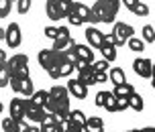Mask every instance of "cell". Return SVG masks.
Wrapping results in <instances>:
<instances>
[{"label": "cell", "mask_w": 155, "mask_h": 132, "mask_svg": "<svg viewBox=\"0 0 155 132\" xmlns=\"http://www.w3.org/2000/svg\"><path fill=\"white\" fill-rule=\"evenodd\" d=\"M129 108L135 110V112H143V108H145V102H143V98L137 92H133L129 96Z\"/></svg>", "instance_id": "cell-25"}, {"label": "cell", "mask_w": 155, "mask_h": 132, "mask_svg": "<svg viewBox=\"0 0 155 132\" xmlns=\"http://www.w3.org/2000/svg\"><path fill=\"white\" fill-rule=\"evenodd\" d=\"M133 69H135V73L139 77L151 79V75H153V61L147 59V57H139V59L133 61Z\"/></svg>", "instance_id": "cell-9"}, {"label": "cell", "mask_w": 155, "mask_h": 132, "mask_svg": "<svg viewBox=\"0 0 155 132\" xmlns=\"http://www.w3.org/2000/svg\"><path fill=\"white\" fill-rule=\"evenodd\" d=\"M102 39H104V33H100L96 27L90 24V27L86 29V41H88V47H90V49H100Z\"/></svg>", "instance_id": "cell-11"}, {"label": "cell", "mask_w": 155, "mask_h": 132, "mask_svg": "<svg viewBox=\"0 0 155 132\" xmlns=\"http://www.w3.org/2000/svg\"><path fill=\"white\" fill-rule=\"evenodd\" d=\"M102 108L106 110V112H116V98L112 93H108V98L104 100V106H102Z\"/></svg>", "instance_id": "cell-34"}, {"label": "cell", "mask_w": 155, "mask_h": 132, "mask_svg": "<svg viewBox=\"0 0 155 132\" xmlns=\"http://www.w3.org/2000/svg\"><path fill=\"white\" fill-rule=\"evenodd\" d=\"M59 2V12H61V18H68L71 6H74V0H57Z\"/></svg>", "instance_id": "cell-31"}, {"label": "cell", "mask_w": 155, "mask_h": 132, "mask_svg": "<svg viewBox=\"0 0 155 132\" xmlns=\"http://www.w3.org/2000/svg\"><path fill=\"white\" fill-rule=\"evenodd\" d=\"M102 55H104V61H114L116 59V47L112 43V37L110 35H104V39H102V47L98 49Z\"/></svg>", "instance_id": "cell-12"}, {"label": "cell", "mask_w": 155, "mask_h": 132, "mask_svg": "<svg viewBox=\"0 0 155 132\" xmlns=\"http://www.w3.org/2000/svg\"><path fill=\"white\" fill-rule=\"evenodd\" d=\"M4 39V29H2V27H0V41Z\"/></svg>", "instance_id": "cell-45"}, {"label": "cell", "mask_w": 155, "mask_h": 132, "mask_svg": "<svg viewBox=\"0 0 155 132\" xmlns=\"http://www.w3.org/2000/svg\"><path fill=\"white\" fill-rule=\"evenodd\" d=\"M65 90H68L70 96H74V98H78V100H84L86 96H88V87H86L84 83H80L78 79H70L68 86H65Z\"/></svg>", "instance_id": "cell-13"}, {"label": "cell", "mask_w": 155, "mask_h": 132, "mask_svg": "<svg viewBox=\"0 0 155 132\" xmlns=\"http://www.w3.org/2000/svg\"><path fill=\"white\" fill-rule=\"evenodd\" d=\"M71 45H76V41L71 39V37H57L53 41V51H65V49H70Z\"/></svg>", "instance_id": "cell-24"}, {"label": "cell", "mask_w": 155, "mask_h": 132, "mask_svg": "<svg viewBox=\"0 0 155 132\" xmlns=\"http://www.w3.org/2000/svg\"><path fill=\"white\" fill-rule=\"evenodd\" d=\"M129 108V98H116V112H124Z\"/></svg>", "instance_id": "cell-38"}, {"label": "cell", "mask_w": 155, "mask_h": 132, "mask_svg": "<svg viewBox=\"0 0 155 132\" xmlns=\"http://www.w3.org/2000/svg\"><path fill=\"white\" fill-rule=\"evenodd\" d=\"M8 86L12 87V92L23 93V96H29V98H31L33 92H35L31 75H10V79H8Z\"/></svg>", "instance_id": "cell-5"}, {"label": "cell", "mask_w": 155, "mask_h": 132, "mask_svg": "<svg viewBox=\"0 0 155 132\" xmlns=\"http://www.w3.org/2000/svg\"><path fill=\"white\" fill-rule=\"evenodd\" d=\"M39 132H61V124L55 120L53 114H47L45 120L41 122V128H39Z\"/></svg>", "instance_id": "cell-17"}, {"label": "cell", "mask_w": 155, "mask_h": 132, "mask_svg": "<svg viewBox=\"0 0 155 132\" xmlns=\"http://www.w3.org/2000/svg\"><path fill=\"white\" fill-rule=\"evenodd\" d=\"M108 81V73H96L94 71V83H104Z\"/></svg>", "instance_id": "cell-40"}, {"label": "cell", "mask_w": 155, "mask_h": 132, "mask_svg": "<svg viewBox=\"0 0 155 132\" xmlns=\"http://www.w3.org/2000/svg\"><path fill=\"white\" fill-rule=\"evenodd\" d=\"M4 41H6V45L10 49H16V47L21 45V41H23V35H21V27L16 23H10L4 29Z\"/></svg>", "instance_id": "cell-8"}, {"label": "cell", "mask_w": 155, "mask_h": 132, "mask_svg": "<svg viewBox=\"0 0 155 132\" xmlns=\"http://www.w3.org/2000/svg\"><path fill=\"white\" fill-rule=\"evenodd\" d=\"M47 112L43 108H37V106H33L29 100H25V118H29L31 122H37V124H41L43 120H45Z\"/></svg>", "instance_id": "cell-10"}, {"label": "cell", "mask_w": 155, "mask_h": 132, "mask_svg": "<svg viewBox=\"0 0 155 132\" xmlns=\"http://www.w3.org/2000/svg\"><path fill=\"white\" fill-rule=\"evenodd\" d=\"M8 79H10V69H8L6 61H2L0 63V87H6Z\"/></svg>", "instance_id": "cell-27"}, {"label": "cell", "mask_w": 155, "mask_h": 132, "mask_svg": "<svg viewBox=\"0 0 155 132\" xmlns=\"http://www.w3.org/2000/svg\"><path fill=\"white\" fill-rule=\"evenodd\" d=\"M127 45H129L131 51H137V53H139V51H145V43L141 39H137V37H131V39L127 41Z\"/></svg>", "instance_id": "cell-30"}, {"label": "cell", "mask_w": 155, "mask_h": 132, "mask_svg": "<svg viewBox=\"0 0 155 132\" xmlns=\"http://www.w3.org/2000/svg\"><path fill=\"white\" fill-rule=\"evenodd\" d=\"M82 128H84V132H104V122L98 116H90V118H86Z\"/></svg>", "instance_id": "cell-18"}, {"label": "cell", "mask_w": 155, "mask_h": 132, "mask_svg": "<svg viewBox=\"0 0 155 132\" xmlns=\"http://www.w3.org/2000/svg\"><path fill=\"white\" fill-rule=\"evenodd\" d=\"M137 2H139V0H120V4H124V6L129 8V10H131V8L135 6V4H137Z\"/></svg>", "instance_id": "cell-41"}, {"label": "cell", "mask_w": 155, "mask_h": 132, "mask_svg": "<svg viewBox=\"0 0 155 132\" xmlns=\"http://www.w3.org/2000/svg\"><path fill=\"white\" fill-rule=\"evenodd\" d=\"M139 132H155V128L153 126H147V128H143V130H139Z\"/></svg>", "instance_id": "cell-44"}, {"label": "cell", "mask_w": 155, "mask_h": 132, "mask_svg": "<svg viewBox=\"0 0 155 132\" xmlns=\"http://www.w3.org/2000/svg\"><path fill=\"white\" fill-rule=\"evenodd\" d=\"M10 2H12V0H10Z\"/></svg>", "instance_id": "cell-48"}, {"label": "cell", "mask_w": 155, "mask_h": 132, "mask_svg": "<svg viewBox=\"0 0 155 132\" xmlns=\"http://www.w3.org/2000/svg\"><path fill=\"white\" fill-rule=\"evenodd\" d=\"M23 132H39V128H35V126H27Z\"/></svg>", "instance_id": "cell-42"}, {"label": "cell", "mask_w": 155, "mask_h": 132, "mask_svg": "<svg viewBox=\"0 0 155 132\" xmlns=\"http://www.w3.org/2000/svg\"><path fill=\"white\" fill-rule=\"evenodd\" d=\"M108 93L110 92H98V93H96V98H94V106L102 108V106H104V100L108 98Z\"/></svg>", "instance_id": "cell-37"}, {"label": "cell", "mask_w": 155, "mask_h": 132, "mask_svg": "<svg viewBox=\"0 0 155 132\" xmlns=\"http://www.w3.org/2000/svg\"><path fill=\"white\" fill-rule=\"evenodd\" d=\"M16 10L18 14H27L31 10V0H16Z\"/></svg>", "instance_id": "cell-35"}, {"label": "cell", "mask_w": 155, "mask_h": 132, "mask_svg": "<svg viewBox=\"0 0 155 132\" xmlns=\"http://www.w3.org/2000/svg\"><path fill=\"white\" fill-rule=\"evenodd\" d=\"M68 20H70V24H76V27H80V24H84V23H92L90 6H86L82 2H74L70 14H68Z\"/></svg>", "instance_id": "cell-3"}, {"label": "cell", "mask_w": 155, "mask_h": 132, "mask_svg": "<svg viewBox=\"0 0 155 132\" xmlns=\"http://www.w3.org/2000/svg\"><path fill=\"white\" fill-rule=\"evenodd\" d=\"M49 100V93L45 90H39V92H33V96L29 98L33 106H37V108H45V102Z\"/></svg>", "instance_id": "cell-22"}, {"label": "cell", "mask_w": 155, "mask_h": 132, "mask_svg": "<svg viewBox=\"0 0 155 132\" xmlns=\"http://www.w3.org/2000/svg\"><path fill=\"white\" fill-rule=\"evenodd\" d=\"M43 35H45L47 39H57V27H45V31H43Z\"/></svg>", "instance_id": "cell-39"}, {"label": "cell", "mask_w": 155, "mask_h": 132, "mask_svg": "<svg viewBox=\"0 0 155 132\" xmlns=\"http://www.w3.org/2000/svg\"><path fill=\"white\" fill-rule=\"evenodd\" d=\"M127 132H139V130H127Z\"/></svg>", "instance_id": "cell-47"}, {"label": "cell", "mask_w": 155, "mask_h": 132, "mask_svg": "<svg viewBox=\"0 0 155 132\" xmlns=\"http://www.w3.org/2000/svg\"><path fill=\"white\" fill-rule=\"evenodd\" d=\"M25 128H27L25 120H23V122H16V120H12L10 116L2 120V130H4V132H23Z\"/></svg>", "instance_id": "cell-19"}, {"label": "cell", "mask_w": 155, "mask_h": 132, "mask_svg": "<svg viewBox=\"0 0 155 132\" xmlns=\"http://www.w3.org/2000/svg\"><path fill=\"white\" fill-rule=\"evenodd\" d=\"M135 92V87H133V83H129V81H127V83H120V86H114V90H112V96H114V98H129V96H131V93Z\"/></svg>", "instance_id": "cell-21"}, {"label": "cell", "mask_w": 155, "mask_h": 132, "mask_svg": "<svg viewBox=\"0 0 155 132\" xmlns=\"http://www.w3.org/2000/svg\"><path fill=\"white\" fill-rule=\"evenodd\" d=\"M2 61H6V53H4V51L0 49V63H2Z\"/></svg>", "instance_id": "cell-43"}, {"label": "cell", "mask_w": 155, "mask_h": 132, "mask_svg": "<svg viewBox=\"0 0 155 132\" xmlns=\"http://www.w3.org/2000/svg\"><path fill=\"white\" fill-rule=\"evenodd\" d=\"M110 37H112L114 47H123V45H127V41L131 39V37H135V29L127 23H114Z\"/></svg>", "instance_id": "cell-4"}, {"label": "cell", "mask_w": 155, "mask_h": 132, "mask_svg": "<svg viewBox=\"0 0 155 132\" xmlns=\"http://www.w3.org/2000/svg\"><path fill=\"white\" fill-rule=\"evenodd\" d=\"M61 132H84V128L76 122H70V120H63L61 122Z\"/></svg>", "instance_id": "cell-29"}, {"label": "cell", "mask_w": 155, "mask_h": 132, "mask_svg": "<svg viewBox=\"0 0 155 132\" xmlns=\"http://www.w3.org/2000/svg\"><path fill=\"white\" fill-rule=\"evenodd\" d=\"M74 51H76L78 59L80 61H86V63H94V49H90L88 45H74Z\"/></svg>", "instance_id": "cell-16"}, {"label": "cell", "mask_w": 155, "mask_h": 132, "mask_svg": "<svg viewBox=\"0 0 155 132\" xmlns=\"http://www.w3.org/2000/svg\"><path fill=\"white\" fill-rule=\"evenodd\" d=\"M47 93H49V98H53L55 102H59V104H65V106H70V93H68L65 86H53Z\"/></svg>", "instance_id": "cell-15"}, {"label": "cell", "mask_w": 155, "mask_h": 132, "mask_svg": "<svg viewBox=\"0 0 155 132\" xmlns=\"http://www.w3.org/2000/svg\"><path fill=\"white\" fill-rule=\"evenodd\" d=\"M76 67H78V81L84 83L86 87L94 86V67H92V63H86V61H80V59H78Z\"/></svg>", "instance_id": "cell-7"}, {"label": "cell", "mask_w": 155, "mask_h": 132, "mask_svg": "<svg viewBox=\"0 0 155 132\" xmlns=\"http://www.w3.org/2000/svg\"><path fill=\"white\" fill-rule=\"evenodd\" d=\"M6 65L10 69V75H31L29 73V57L23 53H16L10 59H6Z\"/></svg>", "instance_id": "cell-6"}, {"label": "cell", "mask_w": 155, "mask_h": 132, "mask_svg": "<svg viewBox=\"0 0 155 132\" xmlns=\"http://www.w3.org/2000/svg\"><path fill=\"white\" fill-rule=\"evenodd\" d=\"M10 6H12V2H10V0H0V18H6V16H8Z\"/></svg>", "instance_id": "cell-36"}, {"label": "cell", "mask_w": 155, "mask_h": 132, "mask_svg": "<svg viewBox=\"0 0 155 132\" xmlns=\"http://www.w3.org/2000/svg\"><path fill=\"white\" fill-rule=\"evenodd\" d=\"M45 12L49 20H59L61 18V12H59V2L57 0H47L45 2Z\"/></svg>", "instance_id": "cell-20"}, {"label": "cell", "mask_w": 155, "mask_h": 132, "mask_svg": "<svg viewBox=\"0 0 155 132\" xmlns=\"http://www.w3.org/2000/svg\"><path fill=\"white\" fill-rule=\"evenodd\" d=\"M108 79H110V83H114V86L127 83V75H124V71L120 67H112L110 73H108Z\"/></svg>", "instance_id": "cell-23"}, {"label": "cell", "mask_w": 155, "mask_h": 132, "mask_svg": "<svg viewBox=\"0 0 155 132\" xmlns=\"http://www.w3.org/2000/svg\"><path fill=\"white\" fill-rule=\"evenodd\" d=\"M131 12L143 18V16H147V14H149V6L145 4V2H137V4H135V6L131 8Z\"/></svg>", "instance_id": "cell-28"}, {"label": "cell", "mask_w": 155, "mask_h": 132, "mask_svg": "<svg viewBox=\"0 0 155 132\" xmlns=\"http://www.w3.org/2000/svg\"><path fill=\"white\" fill-rule=\"evenodd\" d=\"M39 65L47 71V75L51 79H59L61 77V65L65 63L61 51H53V49H41L37 55Z\"/></svg>", "instance_id": "cell-1"}, {"label": "cell", "mask_w": 155, "mask_h": 132, "mask_svg": "<svg viewBox=\"0 0 155 132\" xmlns=\"http://www.w3.org/2000/svg\"><path fill=\"white\" fill-rule=\"evenodd\" d=\"M86 118L88 116H86L82 110H70V112H68V120H70V122H76V124H80V126H84Z\"/></svg>", "instance_id": "cell-26"}, {"label": "cell", "mask_w": 155, "mask_h": 132, "mask_svg": "<svg viewBox=\"0 0 155 132\" xmlns=\"http://www.w3.org/2000/svg\"><path fill=\"white\" fill-rule=\"evenodd\" d=\"M118 8H120V0H96L94 6L90 8V12H92V24L114 23L116 14H118Z\"/></svg>", "instance_id": "cell-2"}, {"label": "cell", "mask_w": 155, "mask_h": 132, "mask_svg": "<svg viewBox=\"0 0 155 132\" xmlns=\"http://www.w3.org/2000/svg\"><path fill=\"white\" fill-rule=\"evenodd\" d=\"M92 67H94V71H96V73H108L110 63L102 59V61H94V63H92Z\"/></svg>", "instance_id": "cell-33"}, {"label": "cell", "mask_w": 155, "mask_h": 132, "mask_svg": "<svg viewBox=\"0 0 155 132\" xmlns=\"http://www.w3.org/2000/svg\"><path fill=\"white\" fill-rule=\"evenodd\" d=\"M2 110H4V106H2V102H0V114H2Z\"/></svg>", "instance_id": "cell-46"}, {"label": "cell", "mask_w": 155, "mask_h": 132, "mask_svg": "<svg viewBox=\"0 0 155 132\" xmlns=\"http://www.w3.org/2000/svg\"><path fill=\"white\" fill-rule=\"evenodd\" d=\"M10 118L16 120V122H23L25 120V100L12 98V102H10Z\"/></svg>", "instance_id": "cell-14"}, {"label": "cell", "mask_w": 155, "mask_h": 132, "mask_svg": "<svg viewBox=\"0 0 155 132\" xmlns=\"http://www.w3.org/2000/svg\"><path fill=\"white\" fill-rule=\"evenodd\" d=\"M143 43H153L155 41V31H153V27L151 24H145L143 27Z\"/></svg>", "instance_id": "cell-32"}]
</instances>
